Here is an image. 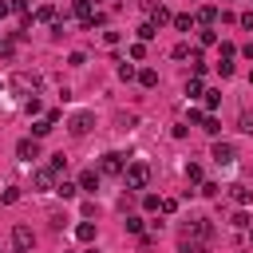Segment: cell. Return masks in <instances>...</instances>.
Masks as SVG:
<instances>
[{
  "label": "cell",
  "instance_id": "cell-44",
  "mask_svg": "<svg viewBox=\"0 0 253 253\" xmlns=\"http://www.w3.org/2000/svg\"><path fill=\"white\" fill-rule=\"evenodd\" d=\"M249 83H253V71H249Z\"/></svg>",
  "mask_w": 253,
  "mask_h": 253
},
{
  "label": "cell",
  "instance_id": "cell-34",
  "mask_svg": "<svg viewBox=\"0 0 253 253\" xmlns=\"http://www.w3.org/2000/svg\"><path fill=\"white\" fill-rule=\"evenodd\" d=\"M142 55H146V43H142V40H138V43H130V59H142Z\"/></svg>",
  "mask_w": 253,
  "mask_h": 253
},
{
  "label": "cell",
  "instance_id": "cell-39",
  "mask_svg": "<svg viewBox=\"0 0 253 253\" xmlns=\"http://www.w3.org/2000/svg\"><path fill=\"white\" fill-rule=\"evenodd\" d=\"M158 210H162V213H174V210H178V202H174V198H162V206H158Z\"/></svg>",
  "mask_w": 253,
  "mask_h": 253
},
{
  "label": "cell",
  "instance_id": "cell-40",
  "mask_svg": "<svg viewBox=\"0 0 253 253\" xmlns=\"http://www.w3.org/2000/svg\"><path fill=\"white\" fill-rule=\"evenodd\" d=\"M126 229L130 233H142V217H126Z\"/></svg>",
  "mask_w": 253,
  "mask_h": 253
},
{
  "label": "cell",
  "instance_id": "cell-42",
  "mask_svg": "<svg viewBox=\"0 0 253 253\" xmlns=\"http://www.w3.org/2000/svg\"><path fill=\"white\" fill-rule=\"evenodd\" d=\"M241 55H245V59H253V43H245V47H241Z\"/></svg>",
  "mask_w": 253,
  "mask_h": 253
},
{
  "label": "cell",
  "instance_id": "cell-13",
  "mask_svg": "<svg viewBox=\"0 0 253 253\" xmlns=\"http://www.w3.org/2000/svg\"><path fill=\"white\" fill-rule=\"evenodd\" d=\"M198 20H202V28H213V20H217V8H213V4H202V8H198Z\"/></svg>",
  "mask_w": 253,
  "mask_h": 253
},
{
  "label": "cell",
  "instance_id": "cell-9",
  "mask_svg": "<svg viewBox=\"0 0 253 253\" xmlns=\"http://www.w3.org/2000/svg\"><path fill=\"white\" fill-rule=\"evenodd\" d=\"M55 119H59V111H51V115H43V119H36V123H32V138H43V134H51V126H55Z\"/></svg>",
  "mask_w": 253,
  "mask_h": 253
},
{
  "label": "cell",
  "instance_id": "cell-32",
  "mask_svg": "<svg viewBox=\"0 0 253 253\" xmlns=\"http://www.w3.org/2000/svg\"><path fill=\"white\" fill-rule=\"evenodd\" d=\"M0 202H8V206H12V202H20V190H16V186H8V190L0 194Z\"/></svg>",
  "mask_w": 253,
  "mask_h": 253
},
{
  "label": "cell",
  "instance_id": "cell-18",
  "mask_svg": "<svg viewBox=\"0 0 253 253\" xmlns=\"http://www.w3.org/2000/svg\"><path fill=\"white\" fill-rule=\"evenodd\" d=\"M55 194H59V198H75V194H79V182H67V178H63V182L55 186Z\"/></svg>",
  "mask_w": 253,
  "mask_h": 253
},
{
  "label": "cell",
  "instance_id": "cell-41",
  "mask_svg": "<svg viewBox=\"0 0 253 253\" xmlns=\"http://www.w3.org/2000/svg\"><path fill=\"white\" fill-rule=\"evenodd\" d=\"M241 28H253V12H241Z\"/></svg>",
  "mask_w": 253,
  "mask_h": 253
},
{
  "label": "cell",
  "instance_id": "cell-6",
  "mask_svg": "<svg viewBox=\"0 0 253 253\" xmlns=\"http://www.w3.org/2000/svg\"><path fill=\"white\" fill-rule=\"evenodd\" d=\"M91 126H95V115H91V111H79V115H71V123H67V130H71L75 138H79V134H87Z\"/></svg>",
  "mask_w": 253,
  "mask_h": 253
},
{
  "label": "cell",
  "instance_id": "cell-12",
  "mask_svg": "<svg viewBox=\"0 0 253 253\" xmlns=\"http://www.w3.org/2000/svg\"><path fill=\"white\" fill-rule=\"evenodd\" d=\"M12 91H36V75H12Z\"/></svg>",
  "mask_w": 253,
  "mask_h": 253
},
{
  "label": "cell",
  "instance_id": "cell-26",
  "mask_svg": "<svg viewBox=\"0 0 253 253\" xmlns=\"http://www.w3.org/2000/svg\"><path fill=\"white\" fill-rule=\"evenodd\" d=\"M119 79H138V71H134V63H119Z\"/></svg>",
  "mask_w": 253,
  "mask_h": 253
},
{
  "label": "cell",
  "instance_id": "cell-19",
  "mask_svg": "<svg viewBox=\"0 0 253 253\" xmlns=\"http://www.w3.org/2000/svg\"><path fill=\"white\" fill-rule=\"evenodd\" d=\"M75 237H79V241H95V225H91V221H79V225H75Z\"/></svg>",
  "mask_w": 253,
  "mask_h": 253
},
{
  "label": "cell",
  "instance_id": "cell-37",
  "mask_svg": "<svg viewBox=\"0 0 253 253\" xmlns=\"http://www.w3.org/2000/svg\"><path fill=\"white\" fill-rule=\"evenodd\" d=\"M67 63H71V67H83V63H87V55H83V51H71V59H67Z\"/></svg>",
  "mask_w": 253,
  "mask_h": 253
},
{
  "label": "cell",
  "instance_id": "cell-8",
  "mask_svg": "<svg viewBox=\"0 0 253 253\" xmlns=\"http://www.w3.org/2000/svg\"><path fill=\"white\" fill-rule=\"evenodd\" d=\"M210 158H213L217 166H229V162L237 158V150H233L229 142H213V150H210Z\"/></svg>",
  "mask_w": 253,
  "mask_h": 253
},
{
  "label": "cell",
  "instance_id": "cell-33",
  "mask_svg": "<svg viewBox=\"0 0 253 253\" xmlns=\"http://www.w3.org/2000/svg\"><path fill=\"white\" fill-rule=\"evenodd\" d=\"M229 221H233V225H237V229H245V225H249V213H245V210H237V213H233V217H229Z\"/></svg>",
  "mask_w": 253,
  "mask_h": 253
},
{
  "label": "cell",
  "instance_id": "cell-21",
  "mask_svg": "<svg viewBox=\"0 0 253 253\" xmlns=\"http://www.w3.org/2000/svg\"><path fill=\"white\" fill-rule=\"evenodd\" d=\"M138 83H142V87H158V71L142 67V71H138Z\"/></svg>",
  "mask_w": 253,
  "mask_h": 253
},
{
  "label": "cell",
  "instance_id": "cell-20",
  "mask_svg": "<svg viewBox=\"0 0 253 253\" xmlns=\"http://www.w3.org/2000/svg\"><path fill=\"white\" fill-rule=\"evenodd\" d=\"M174 28H178V32H190V28H194V16H190V12H178V16H174Z\"/></svg>",
  "mask_w": 253,
  "mask_h": 253
},
{
  "label": "cell",
  "instance_id": "cell-30",
  "mask_svg": "<svg viewBox=\"0 0 253 253\" xmlns=\"http://www.w3.org/2000/svg\"><path fill=\"white\" fill-rule=\"evenodd\" d=\"M186 178H190V182H202V166L190 162V166H186Z\"/></svg>",
  "mask_w": 253,
  "mask_h": 253
},
{
  "label": "cell",
  "instance_id": "cell-25",
  "mask_svg": "<svg viewBox=\"0 0 253 253\" xmlns=\"http://www.w3.org/2000/svg\"><path fill=\"white\" fill-rule=\"evenodd\" d=\"M237 126H241L245 134H253V111H241V119H237Z\"/></svg>",
  "mask_w": 253,
  "mask_h": 253
},
{
  "label": "cell",
  "instance_id": "cell-2",
  "mask_svg": "<svg viewBox=\"0 0 253 253\" xmlns=\"http://www.w3.org/2000/svg\"><path fill=\"white\" fill-rule=\"evenodd\" d=\"M32 245H36V233H32V225H12V253H32Z\"/></svg>",
  "mask_w": 253,
  "mask_h": 253
},
{
  "label": "cell",
  "instance_id": "cell-5",
  "mask_svg": "<svg viewBox=\"0 0 253 253\" xmlns=\"http://www.w3.org/2000/svg\"><path fill=\"white\" fill-rule=\"evenodd\" d=\"M32 186H36L40 194H47V190H55V186H59V182H55V170H51V166H40V170L32 174Z\"/></svg>",
  "mask_w": 253,
  "mask_h": 253
},
{
  "label": "cell",
  "instance_id": "cell-15",
  "mask_svg": "<svg viewBox=\"0 0 253 253\" xmlns=\"http://www.w3.org/2000/svg\"><path fill=\"white\" fill-rule=\"evenodd\" d=\"M154 36H158V24H154V20H142V24H138V40L146 43V40H154Z\"/></svg>",
  "mask_w": 253,
  "mask_h": 253
},
{
  "label": "cell",
  "instance_id": "cell-38",
  "mask_svg": "<svg viewBox=\"0 0 253 253\" xmlns=\"http://www.w3.org/2000/svg\"><path fill=\"white\" fill-rule=\"evenodd\" d=\"M47 166H51V170H55V174H59V170H63V166H67V158H63V154H55V158H51V162H47Z\"/></svg>",
  "mask_w": 253,
  "mask_h": 253
},
{
  "label": "cell",
  "instance_id": "cell-24",
  "mask_svg": "<svg viewBox=\"0 0 253 253\" xmlns=\"http://www.w3.org/2000/svg\"><path fill=\"white\" fill-rule=\"evenodd\" d=\"M202 130H206V134H217V130H221V123H217L213 115H206V119H202Z\"/></svg>",
  "mask_w": 253,
  "mask_h": 253
},
{
  "label": "cell",
  "instance_id": "cell-14",
  "mask_svg": "<svg viewBox=\"0 0 253 253\" xmlns=\"http://www.w3.org/2000/svg\"><path fill=\"white\" fill-rule=\"evenodd\" d=\"M229 198H233L237 206H249V202H253V190H245V186H229Z\"/></svg>",
  "mask_w": 253,
  "mask_h": 253
},
{
  "label": "cell",
  "instance_id": "cell-17",
  "mask_svg": "<svg viewBox=\"0 0 253 253\" xmlns=\"http://www.w3.org/2000/svg\"><path fill=\"white\" fill-rule=\"evenodd\" d=\"M36 20H40V24H55V8H51V4H40V8H36Z\"/></svg>",
  "mask_w": 253,
  "mask_h": 253
},
{
  "label": "cell",
  "instance_id": "cell-1",
  "mask_svg": "<svg viewBox=\"0 0 253 253\" xmlns=\"http://www.w3.org/2000/svg\"><path fill=\"white\" fill-rule=\"evenodd\" d=\"M123 182H126V190H146V182H150V166H146V162H130V166L123 170Z\"/></svg>",
  "mask_w": 253,
  "mask_h": 253
},
{
  "label": "cell",
  "instance_id": "cell-7",
  "mask_svg": "<svg viewBox=\"0 0 253 253\" xmlns=\"http://www.w3.org/2000/svg\"><path fill=\"white\" fill-rule=\"evenodd\" d=\"M16 158L20 162H36L40 158V138H20L16 142Z\"/></svg>",
  "mask_w": 253,
  "mask_h": 253
},
{
  "label": "cell",
  "instance_id": "cell-23",
  "mask_svg": "<svg viewBox=\"0 0 253 253\" xmlns=\"http://www.w3.org/2000/svg\"><path fill=\"white\" fill-rule=\"evenodd\" d=\"M202 95H206V107H210V111L221 103V91H217V87H210V91H202Z\"/></svg>",
  "mask_w": 253,
  "mask_h": 253
},
{
  "label": "cell",
  "instance_id": "cell-4",
  "mask_svg": "<svg viewBox=\"0 0 253 253\" xmlns=\"http://www.w3.org/2000/svg\"><path fill=\"white\" fill-rule=\"evenodd\" d=\"M123 170H126V162H123L119 150H107V154L99 158V174H123Z\"/></svg>",
  "mask_w": 253,
  "mask_h": 253
},
{
  "label": "cell",
  "instance_id": "cell-27",
  "mask_svg": "<svg viewBox=\"0 0 253 253\" xmlns=\"http://www.w3.org/2000/svg\"><path fill=\"white\" fill-rule=\"evenodd\" d=\"M186 95H190V99H194V95H202V75H194V79L186 83Z\"/></svg>",
  "mask_w": 253,
  "mask_h": 253
},
{
  "label": "cell",
  "instance_id": "cell-16",
  "mask_svg": "<svg viewBox=\"0 0 253 253\" xmlns=\"http://www.w3.org/2000/svg\"><path fill=\"white\" fill-rule=\"evenodd\" d=\"M99 186V170H83L79 174V190H95Z\"/></svg>",
  "mask_w": 253,
  "mask_h": 253
},
{
  "label": "cell",
  "instance_id": "cell-3",
  "mask_svg": "<svg viewBox=\"0 0 253 253\" xmlns=\"http://www.w3.org/2000/svg\"><path fill=\"white\" fill-rule=\"evenodd\" d=\"M182 237H198V241H210V237H213V225H210V217H194V221L182 229Z\"/></svg>",
  "mask_w": 253,
  "mask_h": 253
},
{
  "label": "cell",
  "instance_id": "cell-35",
  "mask_svg": "<svg viewBox=\"0 0 253 253\" xmlns=\"http://www.w3.org/2000/svg\"><path fill=\"white\" fill-rule=\"evenodd\" d=\"M142 206H146V210H158V206H162V198H158V194H146V198H142Z\"/></svg>",
  "mask_w": 253,
  "mask_h": 253
},
{
  "label": "cell",
  "instance_id": "cell-36",
  "mask_svg": "<svg viewBox=\"0 0 253 253\" xmlns=\"http://www.w3.org/2000/svg\"><path fill=\"white\" fill-rule=\"evenodd\" d=\"M158 8H162V0H142V12H146V16H154Z\"/></svg>",
  "mask_w": 253,
  "mask_h": 253
},
{
  "label": "cell",
  "instance_id": "cell-28",
  "mask_svg": "<svg viewBox=\"0 0 253 253\" xmlns=\"http://www.w3.org/2000/svg\"><path fill=\"white\" fill-rule=\"evenodd\" d=\"M12 51H16V40H0V59H12Z\"/></svg>",
  "mask_w": 253,
  "mask_h": 253
},
{
  "label": "cell",
  "instance_id": "cell-22",
  "mask_svg": "<svg viewBox=\"0 0 253 253\" xmlns=\"http://www.w3.org/2000/svg\"><path fill=\"white\" fill-rule=\"evenodd\" d=\"M198 40H202V47H213V43H217V32H213V28H202Z\"/></svg>",
  "mask_w": 253,
  "mask_h": 253
},
{
  "label": "cell",
  "instance_id": "cell-10",
  "mask_svg": "<svg viewBox=\"0 0 253 253\" xmlns=\"http://www.w3.org/2000/svg\"><path fill=\"white\" fill-rule=\"evenodd\" d=\"M178 253H210V241H198V237H182V241H178Z\"/></svg>",
  "mask_w": 253,
  "mask_h": 253
},
{
  "label": "cell",
  "instance_id": "cell-29",
  "mask_svg": "<svg viewBox=\"0 0 253 253\" xmlns=\"http://www.w3.org/2000/svg\"><path fill=\"white\" fill-rule=\"evenodd\" d=\"M170 55H174V59H186V55H190V43H174Z\"/></svg>",
  "mask_w": 253,
  "mask_h": 253
},
{
  "label": "cell",
  "instance_id": "cell-31",
  "mask_svg": "<svg viewBox=\"0 0 253 253\" xmlns=\"http://www.w3.org/2000/svg\"><path fill=\"white\" fill-rule=\"evenodd\" d=\"M202 194H206V198H217L221 186H217V182H202Z\"/></svg>",
  "mask_w": 253,
  "mask_h": 253
},
{
  "label": "cell",
  "instance_id": "cell-11",
  "mask_svg": "<svg viewBox=\"0 0 253 253\" xmlns=\"http://www.w3.org/2000/svg\"><path fill=\"white\" fill-rule=\"evenodd\" d=\"M71 12L79 16V24H83V28L95 20V12H91V0H75V4H71Z\"/></svg>",
  "mask_w": 253,
  "mask_h": 253
},
{
  "label": "cell",
  "instance_id": "cell-45",
  "mask_svg": "<svg viewBox=\"0 0 253 253\" xmlns=\"http://www.w3.org/2000/svg\"><path fill=\"white\" fill-rule=\"evenodd\" d=\"M91 253H99V249H91Z\"/></svg>",
  "mask_w": 253,
  "mask_h": 253
},
{
  "label": "cell",
  "instance_id": "cell-43",
  "mask_svg": "<svg viewBox=\"0 0 253 253\" xmlns=\"http://www.w3.org/2000/svg\"><path fill=\"white\" fill-rule=\"evenodd\" d=\"M8 12H12V4H8V0H0V16H8Z\"/></svg>",
  "mask_w": 253,
  "mask_h": 253
}]
</instances>
